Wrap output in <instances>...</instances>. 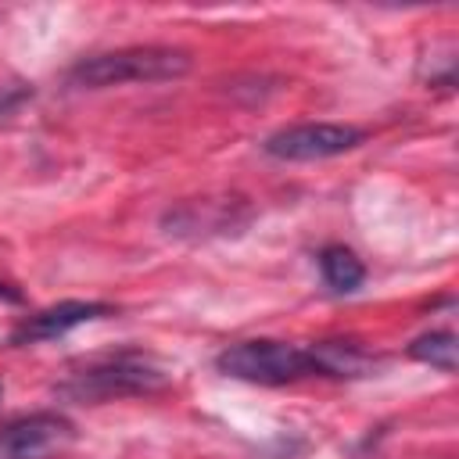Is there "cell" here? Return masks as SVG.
I'll list each match as a JSON object with an SVG mask.
<instances>
[{
	"instance_id": "1",
	"label": "cell",
	"mask_w": 459,
	"mask_h": 459,
	"mask_svg": "<svg viewBox=\"0 0 459 459\" xmlns=\"http://www.w3.org/2000/svg\"><path fill=\"white\" fill-rule=\"evenodd\" d=\"M190 72V54L176 47H122L79 57L68 82L79 90H108L126 82H169Z\"/></svg>"
},
{
	"instance_id": "2",
	"label": "cell",
	"mask_w": 459,
	"mask_h": 459,
	"mask_svg": "<svg viewBox=\"0 0 459 459\" xmlns=\"http://www.w3.org/2000/svg\"><path fill=\"white\" fill-rule=\"evenodd\" d=\"M215 366H219L222 377H233V380H244V384H262V387L294 384V380L316 373V362H312L308 348H298V344H287V341H269V337L237 341V344L222 348Z\"/></svg>"
},
{
	"instance_id": "3",
	"label": "cell",
	"mask_w": 459,
	"mask_h": 459,
	"mask_svg": "<svg viewBox=\"0 0 459 459\" xmlns=\"http://www.w3.org/2000/svg\"><path fill=\"white\" fill-rule=\"evenodd\" d=\"M165 380L169 373L151 355H115L82 373H72L57 391L75 402H108V398H126V394H151L165 387Z\"/></svg>"
},
{
	"instance_id": "4",
	"label": "cell",
	"mask_w": 459,
	"mask_h": 459,
	"mask_svg": "<svg viewBox=\"0 0 459 459\" xmlns=\"http://www.w3.org/2000/svg\"><path fill=\"white\" fill-rule=\"evenodd\" d=\"M362 140H366V133L359 126L301 122V126H287V129H276L273 136H265L262 151L276 161H323V158L355 151Z\"/></svg>"
},
{
	"instance_id": "5",
	"label": "cell",
	"mask_w": 459,
	"mask_h": 459,
	"mask_svg": "<svg viewBox=\"0 0 459 459\" xmlns=\"http://www.w3.org/2000/svg\"><path fill=\"white\" fill-rule=\"evenodd\" d=\"M75 427L61 412H32L22 420H11L0 430V459H36L65 441H72Z\"/></svg>"
},
{
	"instance_id": "6",
	"label": "cell",
	"mask_w": 459,
	"mask_h": 459,
	"mask_svg": "<svg viewBox=\"0 0 459 459\" xmlns=\"http://www.w3.org/2000/svg\"><path fill=\"white\" fill-rule=\"evenodd\" d=\"M115 308L108 301H61V305H50L29 319L18 323V330L11 333V344H36V341H54V337H65L68 330L82 326V323H93V319H104L111 316Z\"/></svg>"
},
{
	"instance_id": "7",
	"label": "cell",
	"mask_w": 459,
	"mask_h": 459,
	"mask_svg": "<svg viewBox=\"0 0 459 459\" xmlns=\"http://www.w3.org/2000/svg\"><path fill=\"white\" fill-rule=\"evenodd\" d=\"M308 351H312L316 373L323 377H366L377 366V359L351 341H319Z\"/></svg>"
},
{
	"instance_id": "8",
	"label": "cell",
	"mask_w": 459,
	"mask_h": 459,
	"mask_svg": "<svg viewBox=\"0 0 459 459\" xmlns=\"http://www.w3.org/2000/svg\"><path fill=\"white\" fill-rule=\"evenodd\" d=\"M319 273H323L326 287H333L337 294H355L366 283L362 258L344 244H330V247L319 251Z\"/></svg>"
},
{
	"instance_id": "9",
	"label": "cell",
	"mask_w": 459,
	"mask_h": 459,
	"mask_svg": "<svg viewBox=\"0 0 459 459\" xmlns=\"http://www.w3.org/2000/svg\"><path fill=\"white\" fill-rule=\"evenodd\" d=\"M455 351H459V344H455L452 330H430V333H423V337H416L409 344V355L416 362L434 366L441 373H455Z\"/></svg>"
},
{
	"instance_id": "10",
	"label": "cell",
	"mask_w": 459,
	"mask_h": 459,
	"mask_svg": "<svg viewBox=\"0 0 459 459\" xmlns=\"http://www.w3.org/2000/svg\"><path fill=\"white\" fill-rule=\"evenodd\" d=\"M0 301H7V305H18V301H22V294H18L11 283H0Z\"/></svg>"
},
{
	"instance_id": "11",
	"label": "cell",
	"mask_w": 459,
	"mask_h": 459,
	"mask_svg": "<svg viewBox=\"0 0 459 459\" xmlns=\"http://www.w3.org/2000/svg\"><path fill=\"white\" fill-rule=\"evenodd\" d=\"M0 394H4V387H0Z\"/></svg>"
}]
</instances>
